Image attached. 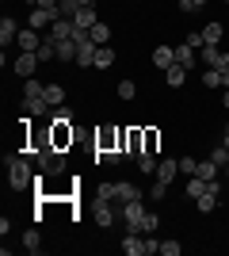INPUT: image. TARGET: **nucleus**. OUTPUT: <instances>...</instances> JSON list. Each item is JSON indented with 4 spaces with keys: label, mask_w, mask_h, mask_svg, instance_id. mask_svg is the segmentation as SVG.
Here are the masks:
<instances>
[{
    "label": "nucleus",
    "mask_w": 229,
    "mask_h": 256,
    "mask_svg": "<svg viewBox=\"0 0 229 256\" xmlns=\"http://www.w3.org/2000/svg\"><path fill=\"white\" fill-rule=\"evenodd\" d=\"M153 230H157V214L145 210V218H142V234H153Z\"/></svg>",
    "instance_id": "obj_37"
},
{
    "label": "nucleus",
    "mask_w": 229,
    "mask_h": 256,
    "mask_svg": "<svg viewBox=\"0 0 229 256\" xmlns=\"http://www.w3.org/2000/svg\"><path fill=\"white\" fill-rule=\"evenodd\" d=\"M187 42L195 46V50H203V46H207V38H203V31H191V34H187Z\"/></svg>",
    "instance_id": "obj_38"
},
{
    "label": "nucleus",
    "mask_w": 229,
    "mask_h": 256,
    "mask_svg": "<svg viewBox=\"0 0 229 256\" xmlns=\"http://www.w3.org/2000/svg\"><path fill=\"white\" fill-rule=\"evenodd\" d=\"M153 65H157V69L176 65V46H157V50H153Z\"/></svg>",
    "instance_id": "obj_9"
},
{
    "label": "nucleus",
    "mask_w": 229,
    "mask_h": 256,
    "mask_svg": "<svg viewBox=\"0 0 229 256\" xmlns=\"http://www.w3.org/2000/svg\"><path fill=\"white\" fill-rule=\"evenodd\" d=\"M195 168H199V160H195V157H180V172H187V176H195Z\"/></svg>",
    "instance_id": "obj_34"
},
{
    "label": "nucleus",
    "mask_w": 229,
    "mask_h": 256,
    "mask_svg": "<svg viewBox=\"0 0 229 256\" xmlns=\"http://www.w3.org/2000/svg\"><path fill=\"white\" fill-rule=\"evenodd\" d=\"M34 69H38V54H19L15 58V73L27 80V76H34Z\"/></svg>",
    "instance_id": "obj_7"
},
{
    "label": "nucleus",
    "mask_w": 229,
    "mask_h": 256,
    "mask_svg": "<svg viewBox=\"0 0 229 256\" xmlns=\"http://www.w3.org/2000/svg\"><path fill=\"white\" fill-rule=\"evenodd\" d=\"M134 92H138V88H134V80H119V96H122V100H134Z\"/></svg>",
    "instance_id": "obj_35"
},
{
    "label": "nucleus",
    "mask_w": 229,
    "mask_h": 256,
    "mask_svg": "<svg viewBox=\"0 0 229 256\" xmlns=\"http://www.w3.org/2000/svg\"><path fill=\"white\" fill-rule=\"evenodd\" d=\"M46 92V84H38L34 76H27V84H23V96H42Z\"/></svg>",
    "instance_id": "obj_30"
},
{
    "label": "nucleus",
    "mask_w": 229,
    "mask_h": 256,
    "mask_svg": "<svg viewBox=\"0 0 229 256\" xmlns=\"http://www.w3.org/2000/svg\"><path fill=\"white\" fill-rule=\"evenodd\" d=\"M195 176H203V180H218V164L214 160H199V168H195Z\"/></svg>",
    "instance_id": "obj_22"
},
{
    "label": "nucleus",
    "mask_w": 229,
    "mask_h": 256,
    "mask_svg": "<svg viewBox=\"0 0 229 256\" xmlns=\"http://www.w3.org/2000/svg\"><path fill=\"white\" fill-rule=\"evenodd\" d=\"M180 252H184L180 241H161V256H180Z\"/></svg>",
    "instance_id": "obj_31"
},
{
    "label": "nucleus",
    "mask_w": 229,
    "mask_h": 256,
    "mask_svg": "<svg viewBox=\"0 0 229 256\" xmlns=\"http://www.w3.org/2000/svg\"><path fill=\"white\" fill-rule=\"evenodd\" d=\"M222 146H226V150H229V122H226V142H222Z\"/></svg>",
    "instance_id": "obj_43"
},
{
    "label": "nucleus",
    "mask_w": 229,
    "mask_h": 256,
    "mask_svg": "<svg viewBox=\"0 0 229 256\" xmlns=\"http://www.w3.org/2000/svg\"><path fill=\"white\" fill-rule=\"evenodd\" d=\"M138 168H142V172H157V157H153L149 150L138 153Z\"/></svg>",
    "instance_id": "obj_26"
},
{
    "label": "nucleus",
    "mask_w": 229,
    "mask_h": 256,
    "mask_svg": "<svg viewBox=\"0 0 229 256\" xmlns=\"http://www.w3.org/2000/svg\"><path fill=\"white\" fill-rule=\"evenodd\" d=\"M88 31H92V42H96V46H111V27L103 20H99L96 27H88Z\"/></svg>",
    "instance_id": "obj_14"
},
{
    "label": "nucleus",
    "mask_w": 229,
    "mask_h": 256,
    "mask_svg": "<svg viewBox=\"0 0 229 256\" xmlns=\"http://www.w3.org/2000/svg\"><path fill=\"white\" fill-rule=\"evenodd\" d=\"M15 46H19V54H38V46H42V42H38V31H34V27H31V31H19Z\"/></svg>",
    "instance_id": "obj_6"
},
{
    "label": "nucleus",
    "mask_w": 229,
    "mask_h": 256,
    "mask_svg": "<svg viewBox=\"0 0 229 256\" xmlns=\"http://www.w3.org/2000/svg\"><path fill=\"white\" fill-rule=\"evenodd\" d=\"M73 23H76V27H84V31H88V27H96V23H99V20H96V8H92V4H88V8H80Z\"/></svg>",
    "instance_id": "obj_15"
},
{
    "label": "nucleus",
    "mask_w": 229,
    "mask_h": 256,
    "mask_svg": "<svg viewBox=\"0 0 229 256\" xmlns=\"http://www.w3.org/2000/svg\"><path fill=\"white\" fill-rule=\"evenodd\" d=\"M164 80H168L172 88H180V84L187 80V69H184L180 62H176V65H168V69H164Z\"/></svg>",
    "instance_id": "obj_12"
},
{
    "label": "nucleus",
    "mask_w": 229,
    "mask_h": 256,
    "mask_svg": "<svg viewBox=\"0 0 229 256\" xmlns=\"http://www.w3.org/2000/svg\"><path fill=\"white\" fill-rule=\"evenodd\" d=\"M15 38H19V27H15V20L4 16V20H0V46L8 50V42H15Z\"/></svg>",
    "instance_id": "obj_11"
},
{
    "label": "nucleus",
    "mask_w": 229,
    "mask_h": 256,
    "mask_svg": "<svg viewBox=\"0 0 229 256\" xmlns=\"http://www.w3.org/2000/svg\"><path fill=\"white\" fill-rule=\"evenodd\" d=\"M96 222H99V226H111V222H115V210H111V203H96Z\"/></svg>",
    "instance_id": "obj_23"
},
{
    "label": "nucleus",
    "mask_w": 229,
    "mask_h": 256,
    "mask_svg": "<svg viewBox=\"0 0 229 256\" xmlns=\"http://www.w3.org/2000/svg\"><path fill=\"white\" fill-rule=\"evenodd\" d=\"M38 172H46V176H61L65 172V157L50 146V150H38Z\"/></svg>",
    "instance_id": "obj_2"
},
{
    "label": "nucleus",
    "mask_w": 229,
    "mask_h": 256,
    "mask_svg": "<svg viewBox=\"0 0 229 256\" xmlns=\"http://www.w3.org/2000/svg\"><path fill=\"white\" fill-rule=\"evenodd\" d=\"M218 73H222V84L229 88V54H222V62H218Z\"/></svg>",
    "instance_id": "obj_36"
},
{
    "label": "nucleus",
    "mask_w": 229,
    "mask_h": 256,
    "mask_svg": "<svg viewBox=\"0 0 229 256\" xmlns=\"http://www.w3.org/2000/svg\"><path fill=\"white\" fill-rule=\"evenodd\" d=\"M153 252H161V241H153V237H145V256H153Z\"/></svg>",
    "instance_id": "obj_40"
},
{
    "label": "nucleus",
    "mask_w": 229,
    "mask_h": 256,
    "mask_svg": "<svg viewBox=\"0 0 229 256\" xmlns=\"http://www.w3.org/2000/svg\"><path fill=\"white\" fill-rule=\"evenodd\" d=\"M226 176H229V164H226Z\"/></svg>",
    "instance_id": "obj_45"
},
{
    "label": "nucleus",
    "mask_w": 229,
    "mask_h": 256,
    "mask_svg": "<svg viewBox=\"0 0 229 256\" xmlns=\"http://www.w3.org/2000/svg\"><path fill=\"white\" fill-rule=\"evenodd\" d=\"M134 199H142V192L126 180H115V203H134Z\"/></svg>",
    "instance_id": "obj_5"
},
{
    "label": "nucleus",
    "mask_w": 229,
    "mask_h": 256,
    "mask_svg": "<svg viewBox=\"0 0 229 256\" xmlns=\"http://www.w3.org/2000/svg\"><path fill=\"white\" fill-rule=\"evenodd\" d=\"M76 50H80V46H76L73 38H65V42H57V62H76Z\"/></svg>",
    "instance_id": "obj_18"
},
{
    "label": "nucleus",
    "mask_w": 229,
    "mask_h": 256,
    "mask_svg": "<svg viewBox=\"0 0 229 256\" xmlns=\"http://www.w3.org/2000/svg\"><path fill=\"white\" fill-rule=\"evenodd\" d=\"M34 8H50V12H57V0H34Z\"/></svg>",
    "instance_id": "obj_41"
},
{
    "label": "nucleus",
    "mask_w": 229,
    "mask_h": 256,
    "mask_svg": "<svg viewBox=\"0 0 229 256\" xmlns=\"http://www.w3.org/2000/svg\"><path fill=\"white\" fill-rule=\"evenodd\" d=\"M176 172H180V160L164 157V160H161V168H157V184H164V188H168V184L176 180Z\"/></svg>",
    "instance_id": "obj_8"
},
{
    "label": "nucleus",
    "mask_w": 229,
    "mask_h": 256,
    "mask_svg": "<svg viewBox=\"0 0 229 256\" xmlns=\"http://www.w3.org/2000/svg\"><path fill=\"white\" fill-rule=\"evenodd\" d=\"M222 104H226V111H229V88H226V96H222Z\"/></svg>",
    "instance_id": "obj_42"
},
{
    "label": "nucleus",
    "mask_w": 229,
    "mask_h": 256,
    "mask_svg": "<svg viewBox=\"0 0 229 256\" xmlns=\"http://www.w3.org/2000/svg\"><path fill=\"white\" fill-rule=\"evenodd\" d=\"M96 203H115V184H99V192H96Z\"/></svg>",
    "instance_id": "obj_27"
},
{
    "label": "nucleus",
    "mask_w": 229,
    "mask_h": 256,
    "mask_svg": "<svg viewBox=\"0 0 229 256\" xmlns=\"http://www.w3.org/2000/svg\"><path fill=\"white\" fill-rule=\"evenodd\" d=\"M207 188H210V180H203V176H191V180H187V199H199Z\"/></svg>",
    "instance_id": "obj_20"
},
{
    "label": "nucleus",
    "mask_w": 229,
    "mask_h": 256,
    "mask_svg": "<svg viewBox=\"0 0 229 256\" xmlns=\"http://www.w3.org/2000/svg\"><path fill=\"white\" fill-rule=\"evenodd\" d=\"M199 58H203V62H207L210 65V69H218V62H222V50H218V46H203V50H199Z\"/></svg>",
    "instance_id": "obj_21"
},
{
    "label": "nucleus",
    "mask_w": 229,
    "mask_h": 256,
    "mask_svg": "<svg viewBox=\"0 0 229 256\" xmlns=\"http://www.w3.org/2000/svg\"><path fill=\"white\" fill-rule=\"evenodd\" d=\"M23 111H27V115H46V111H54V107L46 104V96H23Z\"/></svg>",
    "instance_id": "obj_10"
},
{
    "label": "nucleus",
    "mask_w": 229,
    "mask_h": 256,
    "mask_svg": "<svg viewBox=\"0 0 229 256\" xmlns=\"http://www.w3.org/2000/svg\"><path fill=\"white\" fill-rule=\"evenodd\" d=\"M203 4H207V0H180V8H184V12H195V8H203Z\"/></svg>",
    "instance_id": "obj_39"
},
{
    "label": "nucleus",
    "mask_w": 229,
    "mask_h": 256,
    "mask_svg": "<svg viewBox=\"0 0 229 256\" xmlns=\"http://www.w3.org/2000/svg\"><path fill=\"white\" fill-rule=\"evenodd\" d=\"M115 62H119V58H115L111 46H99V50H96V69H111Z\"/></svg>",
    "instance_id": "obj_19"
},
{
    "label": "nucleus",
    "mask_w": 229,
    "mask_h": 256,
    "mask_svg": "<svg viewBox=\"0 0 229 256\" xmlns=\"http://www.w3.org/2000/svg\"><path fill=\"white\" fill-rule=\"evenodd\" d=\"M54 142H57V146L73 142V126H69V122H57V126H54Z\"/></svg>",
    "instance_id": "obj_25"
},
{
    "label": "nucleus",
    "mask_w": 229,
    "mask_h": 256,
    "mask_svg": "<svg viewBox=\"0 0 229 256\" xmlns=\"http://www.w3.org/2000/svg\"><path fill=\"white\" fill-rule=\"evenodd\" d=\"M38 245H42V237L34 234V230H27V234H23V248H27V252H38Z\"/></svg>",
    "instance_id": "obj_28"
},
{
    "label": "nucleus",
    "mask_w": 229,
    "mask_h": 256,
    "mask_svg": "<svg viewBox=\"0 0 229 256\" xmlns=\"http://www.w3.org/2000/svg\"><path fill=\"white\" fill-rule=\"evenodd\" d=\"M122 222H126V230H134V234H142V218H145V206L142 199H134V203H122Z\"/></svg>",
    "instance_id": "obj_3"
},
{
    "label": "nucleus",
    "mask_w": 229,
    "mask_h": 256,
    "mask_svg": "<svg viewBox=\"0 0 229 256\" xmlns=\"http://www.w3.org/2000/svg\"><path fill=\"white\" fill-rule=\"evenodd\" d=\"M122 252H126V256H145V237H138L134 230H126V237H122Z\"/></svg>",
    "instance_id": "obj_4"
},
{
    "label": "nucleus",
    "mask_w": 229,
    "mask_h": 256,
    "mask_svg": "<svg viewBox=\"0 0 229 256\" xmlns=\"http://www.w3.org/2000/svg\"><path fill=\"white\" fill-rule=\"evenodd\" d=\"M203 38H207L210 46H218L222 42V23H207V27H203Z\"/></svg>",
    "instance_id": "obj_24"
},
{
    "label": "nucleus",
    "mask_w": 229,
    "mask_h": 256,
    "mask_svg": "<svg viewBox=\"0 0 229 256\" xmlns=\"http://www.w3.org/2000/svg\"><path fill=\"white\" fill-rule=\"evenodd\" d=\"M8 180H11L15 192H23L27 184H34V172H31V164H27V157H11L8 160Z\"/></svg>",
    "instance_id": "obj_1"
},
{
    "label": "nucleus",
    "mask_w": 229,
    "mask_h": 256,
    "mask_svg": "<svg viewBox=\"0 0 229 256\" xmlns=\"http://www.w3.org/2000/svg\"><path fill=\"white\" fill-rule=\"evenodd\" d=\"M176 62L184 65V69H191V65H195V46H191V42H180V46H176Z\"/></svg>",
    "instance_id": "obj_13"
},
{
    "label": "nucleus",
    "mask_w": 229,
    "mask_h": 256,
    "mask_svg": "<svg viewBox=\"0 0 229 256\" xmlns=\"http://www.w3.org/2000/svg\"><path fill=\"white\" fill-rule=\"evenodd\" d=\"M96 50H99L96 42H84L76 50V65H96Z\"/></svg>",
    "instance_id": "obj_17"
},
{
    "label": "nucleus",
    "mask_w": 229,
    "mask_h": 256,
    "mask_svg": "<svg viewBox=\"0 0 229 256\" xmlns=\"http://www.w3.org/2000/svg\"><path fill=\"white\" fill-rule=\"evenodd\" d=\"M54 122H73V111H69L65 104H61V107H54Z\"/></svg>",
    "instance_id": "obj_33"
},
{
    "label": "nucleus",
    "mask_w": 229,
    "mask_h": 256,
    "mask_svg": "<svg viewBox=\"0 0 229 256\" xmlns=\"http://www.w3.org/2000/svg\"><path fill=\"white\" fill-rule=\"evenodd\" d=\"M76 4H80V8H88V4H92V0H76Z\"/></svg>",
    "instance_id": "obj_44"
},
{
    "label": "nucleus",
    "mask_w": 229,
    "mask_h": 256,
    "mask_svg": "<svg viewBox=\"0 0 229 256\" xmlns=\"http://www.w3.org/2000/svg\"><path fill=\"white\" fill-rule=\"evenodd\" d=\"M210 160H214L218 168H226V164H229V150H226V146H218V150L210 153Z\"/></svg>",
    "instance_id": "obj_32"
},
{
    "label": "nucleus",
    "mask_w": 229,
    "mask_h": 256,
    "mask_svg": "<svg viewBox=\"0 0 229 256\" xmlns=\"http://www.w3.org/2000/svg\"><path fill=\"white\" fill-rule=\"evenodd\" d=\"M203 84H207V88H226V84H222V73H218V69H207V73H203Z\"/></svg>",
    "instance_id": "obj_29"
},
{
    "label": "nucleus",
    "mask_w": 229,
    "mask_h": 256,
    "mask_svg": "<svg viewBox=\"0 0 229 256\" xmlns=\"http://www.w3.org/2000/svg\"><path fill=\"white\" fill-rule=\"evenodd\" d=\"M42 96H46V104H50V107H61V104H65V88H61V84H46Z\"/></svg>",
    "instance_id": "obj_16"
}]
</instances>
